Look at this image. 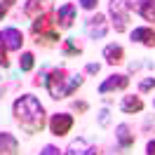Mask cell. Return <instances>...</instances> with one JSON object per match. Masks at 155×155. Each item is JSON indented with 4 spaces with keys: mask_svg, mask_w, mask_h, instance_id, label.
Segmentation results:
<instances>
[{
    "mask_svg": "<svg viewBox=\"0 0 155 155\" xmlns=\"http://www.w3.org/2000/svg\"><path fill=\"white\" fill-rule=\"evenodd\" d=\"M132 12H134V0H108V17H110V26L115 28V33L129 31Z\"/></svg>",
    "mask_w": 155,
    "mask_h": 155,
    "instance_id": "277c9868",
    "label": "cell"
},
{
    "mask_svg": "<svg viewBox=\"0 0 155 155\" xmlns=\"http://www.w3.org/2000/svg\"><path fill=\"white\" fill-rule=\"evenodd\" d=\"M54 0H26L24 2V17L26 19H38L42 14H49V12H54Z\"/></svg>",
    "mask_w": 155,
    "mask_h": 155,
    "instance_id": "8fae6325",
    "label": "cell"
},
{
    "mask_svg": "<svg viewBox=\"0 0 155 155\" xmlns=\"http://www.w3.org/2000/svg\"><path fill=\"white\" fill-rule=\"evenodd\" d=\"M134 12L143 21H150L148 26L155 24V0H134Z\"/></svg>",
    "mask_w": 155,
    "mask_h": 155,
    "instance_id": "2e32d148",
    "label": "cell"
},
{
    "mask_svg": "<svg viewBox=\"0 0 155 155\" xmlns=\"http://www.w3.org/2000/svg\"><path fill=\"white\" fill-rule=\"evenodd\" d=\"M129 75L127 73H113L108 75L101 85H99V94H115V92H125L129 87Z\"/></svg>",
    "mask_w": 155,
    "mask_h": 155,
    "instance_id": "30bf717a",
    "label": "cell"
},
{
    "mask_svg": "<svg viewBox=\"0 0 155 155\" xmlns=\"http://www.w3.org/2000/svg\"><path fill=\"white\" fill-rule=\"evenodd\" d=\"M108 17L106 14H101V12H92L87 19H85V31H87V35L92 40H104L108 33Z\"/></svg>",
    "mask_w": 155,
    "mask_h": 155,
    "instance_id": "8992f818",
    "label": "cell"
},
{
    "mask_svg": "<svg viewBox=\"0 0 155 155\" xmlns=\"http://www.w3.org/2000/svg\"><path fill=\"white\" fill-rule=\"evenodd\" d=\"M104 59H106L108 66H120V64H125V47L120 45V42H110V45H106L104 47Z\"/></svg>",
    "mask_w": 155,
    "mask_h": 155,
    "instance_id": "5bb4252c",
    "label": "cell"
},
{
    "mask_svg": "<svg viewBox=\"0 0 155 155\" xmlns=\"http://www.w3.org/2000/svg\"><path fill=\"white\" fill-rule=\"evenodd\" d=\"M64 155H101V153H99V148L94 143H89L87 139H73L66 146Z\"/></svg>",
    "mask_w": 155,
    "mask_h": 155,
    "instance_id": "4fadbf2b",
    "label": "cell"
},
{
    "mask_svg": "<svg viewBox=\"0 0 155 155\" xmlns=\"http://www.w3.org/2000/svg\"><path fill=\"white\" fill-rule=\"evenodd\" d=\"M146 155H155V139H148V143H146Z\"/></svg>",
    "mask_w": 155,
    "mask_h": 155,
    "instance_id": "f1b7e54d",
    "label": "cell"
},
{
    "mask_svg": "<svg viewBox=\"0 0 155 155\" xmlns=\"http://www.w3.org/2000/svg\"><path fill=\"white\" fill-rule=\"evenodd\" d=\"M153 108H155V99H153Z\"/></svg>",
    "mask_w": 155,
    "mask_h": 155,
    "instance_id": "f546056e",
    "label": "cell"
},
{
    "mask_svg": "<svg viewBox=\"0 0 155 155\" xmlns=\"http://www.w3.org/2000/svg\"><path fill=\"white\" fill-rule=\"evenodd\" d=\"M78 19V7L75 2H64L54 10V21H57V28L59 31H68L73 28V24Z\"/></svg>",
    "mask_w": 155,
    "mask_h": 155,
    "instance_id": "9c48e42d",
    "label": "cell"
},
{
    "mask_svg": "<svg viewBox=\"0 0 155 155\" xmlns=\"http://www.w3.org/2000/svg\"><path fill=\"white\" fill-rule=\"evenodd\" d=\"M82 85H85V75L82 73H71L66 66H57V68H49L45 89H47L49 99L61 101V99L73 97Z\"/></svg>",
    "mask_w": 155,
    "mask_h": 155,
    "instance_id": "7a4b0ae2",
    "label": "cell"
},
{
    "mask_svg": "<svg viewBox=\"0 0 155 155\" xmlns=\"http://www.w3.org/2000/svg\"><path fill=\"white\" fill-rule=\"evenodd\" d=\"M12 117L21 127V132L28 134V136L40 134L47 127V110L40 104V99L33 97V94H21V97L14 99V104H12Z\"/></svg>",
    "mask_w": 155,
    "mask_h": 155,
    "instance_id": "6da1fadb",
    "label": "cell"
},
{
    "mask_svg": "<svg viewBox=\"0 0 155 155\" xmlns=\"http://www.w3.org/2000/svg\"><path fill=\"white\" fill-rule=\"evenodd\" d=\"M0 155H21L19 153V141L10 132H0Z\"/></svg>",
    "mask_w": 155,
    "mask_h": 155,
    "instance_id": "ac0fdd59",
    "label": "cell"
},
{
    "mask_svg": "<svg viewBox=\"0 0 155 155\" xmlns=\"http://www.w3.org/2000/svg\"><path fill=\"white\" fill-rule=\"evenodd\" d=\"M24 42H26L24 31L14 28V26H7V28L0 31V47H5L7 52H21Z\"/></svg>",
    "mask_w": 155,
    "mask_h": 155,
    "instance_id": "ba28073f",
    "label": "cell"
},
{
    "mask_svg": "<svg viewBox=\"0 0 155 155\" xmlns=\"http://www.w3.org/2000/svg\"><path fill=\"white\" fill-rule=\"evenodd\" d=\"M71 110H73L75 115H85L89 110V101H85V99H73V101H71Z\"/></svg>",
    "mask_w": 155,
    "mask_h": 155,
    "instance_id": "ffe728a7",
    "label": "cell"
},
{
    "mask_svg": "<svg viewBox=\"0 0 155 155\" xmlns=\"http://www.w3.org/2000/svg\"><path fill=\"white\" fill-rule=\"evenodd\" d=\"M153 89H155V78L153 75L143 78V80L139 82V94H148V92H153Z\"/></svg>",
    "mask_w": 155,
    "mask_h": 155,
    "instance_id": "44dd1931",
    "label": "cell"
},
{
    "mask_svg": "<svg viewBox=\"0 0 155 155\" xmlns=\"http://www.w3.org/2000/svg\"><path fill=\"white\" fill-rule=\"evenodd\" d=\"M10 66H12V61H10V57H7V49L0 47V68H10Z\"/></svg>",
    "mask_w": 155,
    "mask_h": 155,
    "instance_id": "83f0119b",
    "label": "cell"
},
{
    "mask_svg": "<svg viewBox=\"0 0 155 155\" xmlns=\"http://www.w3.org/2000/svg\"><path fill=\"white\" fill-rule=\"evenodd\" d=\"M33 68H35V54H33V52H21L19 71H21V73H31Z\"/></svg>",
    "mask_w": 155,
    "mask_h": 155,
    "instance_id": "d6986e66",
    "label": "cell"
},
{
    "mask_svg": "<svg viewBox=\"0 0 155 155\" xmlns=\"http://www.w3.org/2000/svg\"><path fill=\"white\" fill-rule=\"evenodd\" d=\"M47 75H49V68H42L38 75H35L33 85H35V87H45V85H47Z\"/></svg>",
    "mask_w": 155,
    "mask_h": 155,
    "instance_id": "cb8c5ba5",
    "label": "cell"
},
{
    "mask_svg": "<svg viewBox=\"0 0 155 155\" xmlns=\"http://www.w3.org/2000/svg\"><path fill=\"white\" fill-rule=\"evenodd\" d=\"M59 49H61L64 57H80L85 52V42L78 40V38H64L61 45H59Z\"/></svg>",
    "mask_w": 155,
    "mask_h": 155,
    "instance_id": "e0dca14e",
    "label": "cell"
},
{
    "mask_svg": "<svg viewBox=\"0 0 155 155\" xmlns=\"http://www.w3.org/2000/svg\"><path fill=\"white\" fill-rule=\"evenodd\" d=\"M129 38L132 42H139L148 49H155V28L153 26H136L129 31Z\"/></svg>",
    "mask_w": 155,
    "mask_h": 155,
    "instance_id": "7c38bea8",
    "label": "cell"
},
{
    "mask_svg": "<svg viewBox=\"0 0 155 155\" xmlns=\"http://www.w3.org/2000/svg\"><path fill=\"white\" fill-rule=\"evenodd\" d=\"M78 7L85 12H97L99 7V0H78Z\"/></svg>",
    "mask_w": 155,
    "mask_h": 155,
    "instance_id": "7402d4cb",
    "label": "cell"
},
{
    "mask_svg": "<svg viewBox=\"0 0 155 155\" xmlns=\"http://www.w3.org/2000/svg\"><path fill=\"white\" fill-rule=\"evenodd\" d=\"M0 97H2V92H0Z\"/></svg>",
    "mask_w": 155,
    "mask_h": 155,
    "instance_id": "4dcf8cb0",
    "label": "cell"
},
{
    "mask_svg": "<svg viewBox=\"0 0 155 155\" xmlns=\"http://www.w3.org/2000/svg\"><path fill=\"white\" fill-rule=\"evenodd\" d=\"M134 143H136V134H134V129H132V125L120 122L115 127V150H117V155H127L134 148Z\"/></svg>",
    "mask_w": 155,
    "mask_h": 155,
    "instance_id": "52a82bcc",
    "label": "cell"
},
{
    "mask_svg": "<svg viewBox=\"0 0 155 155\" xmlns=\"http://www.w3.org/2000/svg\"><path fill=\"white\" fill-rule=\"evenodd\" d=\"M40 155H64V150H61L59 146H54V143H47L42 150H40Z\"/></svg>",
    "mask_w": 155,
    "mask_h": 155,
    "instance_id": "d4e9b609",
    "label": "cell"
},
{
    "mask_svg": "<svg viewBox=\"0 0 155 155\" xmlns=\"http://www.w3.org/2000/svg\"><path fill=\"white\" fill-rule=\"evenodd\" d=\"M85 73H87V75H99V73H101V64H94V61L85 64Z\"/></svg>",
    "mask_w": 155,
    "mask_h": 155,
    "instance_id": "4316f807",
    "label": "cell"
},
{
    "mask_svg": "<svg viewBox=\"0 0 155 155\" xmlns=\"http://www.w3.org/2000/svg\"><path fill=\"white\" fill-rule=\"evenodd\" d=\"M97 120H99V125H101V127H108V125H110V113H108V108H101V110H99V117H97Z\"/></svg>",
    "mask_w": 155,
    "mask_h": 155,
    "instance_id": "484cf974",
    "label": "cell"
},
{
    "mask_svg": "<svg viewBox=\"0 0 155 155\" xmlns=\"http://www.w3.org/2000/svg\"><path fill=\"white\" fill-rule=\"evenodd\" d=\"M31 35H33V42L38 47H57L61 45V31L57 28V21H54V12L49 14H42L38 19L31 21Z\"/></svg>",
    "mask_w": 155,
    "mask_h": 155,
    "instance_id": "3957f363",
    "label": "cell"
},
{
    "mask_svg": "<svg viewBox=\"0 0 155 155\" xmlns=\"http://www.w3.org/2000/svg\"><path fill=\"white\" fill-rule=\"evenodd\" d=\"M14 2H17V0H0V21L10 14V10L14 7Z\"/></svg>",
    "mask_w": 155,
    "mask_h": 155,
    "instance_id": "603a6c76",
    "label": "cell"
},
{
    "mask_svg": "<svg viewBox=\"0 0 155 155\" xmlns=\"http://www.w3.org/2000/svg\"><path fill=\"white\" fill-rule=\"evenodd\" d=\"M143 99L139 97V94H127V97H122V101H120V110L122 113H127V115H136V113H143Z\"/></svg>",
    "mask_w": 155,
    "mask_h": 155,
    "instance_id": "9a60e30c",
    "label": "cell"
},
{
    "mask_svg": "<svg viewBox=\"0 0 155 155\" xmlns=\"http://www.w3.org/2000/svg\"><path fill=\"white\" fill-rule=\"evenodd\" d=\"M75 125V115L73 113H52L47 117V129L52 136H66Z\"/></svg>",
    "mask_w": 155,
    "mask_h": 155,
    "instance_id": "5b68a950",
    "label": "cell"
}]
</instances>
